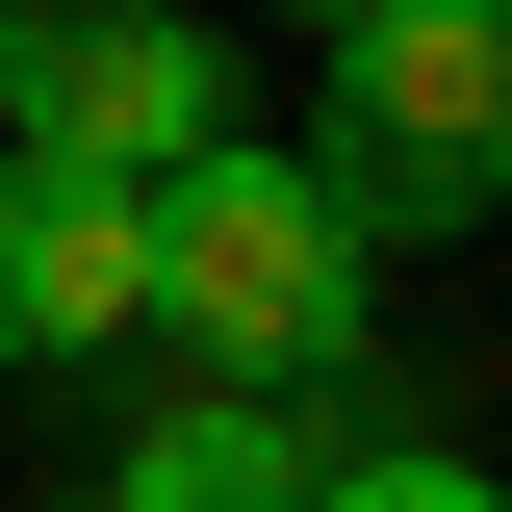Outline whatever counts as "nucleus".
I'll return each instance as SVG.
<instances>
[{
	"label": "nucleus",
	"mask_w": 512,
	"mask_h": 512,
	"mask_svg": "<svg viewBox=\"0 0 512 512\" xmlns=\"http://www.w3.org/2000/svg\"><path fill=\"white\" fill-rule=\"evenodd\" d=\"M154 333H205L231 384H333L359 359V231L308 154H180L154 180Z\"/></svg>",
	"instance_id": "nucleus-1"
},
{
	"label": "nucleus",
	"mask_w": 512,
	"mask_h": 512,
	"mask_svg": "<svg viewBox=\"0 0 512 512\" xmlns=\"http://www.w3.org/2000/svg\"><path fill=\"white\" fill-rule=\"evenodd\" d=\"M0 128H26V180L154 205L180 154H231V52L180 0H0Z\"/></svg>",
	"instance_id": "nucleus-2"
},
{
	"label": "nucleus",
	"mask_w": 512,
	"mask_h": 512,
	"mask_svg": "<svg viewBox=\"0 0 512 512\" xmlns=\"http://www.w3.org/2000/svg\"><path fill=\"white\" fill-rule=\"evenodd\" d=\"M333 231H461V205H512V26H461V0H384V26H333Z\"/></svg>",
	"instance_id": "nucleus-3"
},
{
	"label": "nucleus",
	"mask_w": 512,
	"mask_h": 512,
	"mask_svg": "<svg viewBox=\"0 0 512 512\" xmlns=\"http://www.w3.org/2000/svg\"><path fill=\"white\" fill-rule=\"evenodd\" d=\"M128 333H154V205L0 180V359H128Z\"/></svg>",
	"instance_id": "nucleus-4"
},
{
	"label": "nucleus",
	"mask_w": 512,
	"mask_h": 512,
	"mask_svg": "<svg viewBox=\"0 0 512 512\" xmlns=\"http://www.w3.org/2000/svg\"><path fill=\"white\" fill-rule=\"evenodd\" d=\"M308 487H333L308 410H282V384H205V410H154V436H128L103 512H308Z\"/></svg>",
	"instance_id": "nucleus-5"
},
{
	"label": "nucleus",
	"mask_w": 512,
	"mask_h": 512,
	"mask_svg": "<svg viewBox=\"0 0 512 512\" xmlns=\"http://www.w3.org/2000/svg\"><path fill=\"white\" fill-rule=\"evenodd\" d=\"M308 512H512V487H487V461H333Z\"/></svg>",
	"instance_id": "nucleus-6"
},
{
	"label": "nucleus",
	"mask_w": 512,
	"mask_h": 512,
	"mask_svg": "<svg viewBox=\"0 0 512 512\" xmlns=\"http://www.w3.org/2000/svg\"><path fill=\"white\" fill-rule=\"evenodd\" d=\"M308 26H384V0H308Z\"/></svg>",
	"instance_id": "nucleus-7"
},
{
	"label": "nucleus",
	"mask_w": 512,
	"mask_h": 512,
	"mask_svg": "<svg viewBox=\"0 0 512 512\" xmlns=\"http://www.w3.org/2000/svg\"><path fill=\"white\" fill-rule=\"evenodd\" d=\"M461 26H512V0H461Z\"/></svg>",
	"instance_id": "nucleus-8"
}]
</instances>
